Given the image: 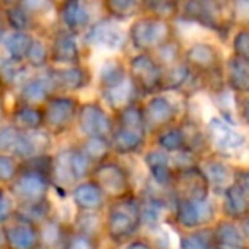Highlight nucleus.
<instances>
[{"instance_id":"nucleus-1","label":"nucleus","mask_w":249,"mask_h":249,"mask_svg":"<svg viewBox=\"0 0 249 249\" xmlns=\"http://www.w3.org/2000/svg\"><path fill=\"white\" fill-rule=\"evenodd\" d=\"M52 162L53 152L21 162L18 178L7 188V193L12 196L16 205H31L50 200Z\"/></svg>"},{"instance_id":"nucleus-2","label":"nucleus","mask_w":249,"mask_h":249,"mask_svg":"<svg viewBox=\"0 0 249 249\" xmlns=\"http://www.w3.org/2000/svg\"><path fill=\"white\" fill-rule=\"evenodd\" d=\"M142 201L139 193L107 203L104 210V239L114 248H121L142 235Z\"/></svg>"},{"instance_id":"nucleus-3","label":"nucleus","mask_w":249,"mask_h":249,"mask_svg":"<svg viewBox=\"0 0 249 249\" xmlns=\"http://www.w3.org/2000/svg\"><path fill=\"white\" fill-rule=\"evenodd\" d=\"M176 22L196 26L210 35L217 36L220 41H229L235 24L232 21L231 2H215V0H190L181 2L179 18Z\"/></svg>"},{"instance_id":"nucleus-4","label":"nucleus","mask_w":249,"mask_h":249,"mask_svg":"<svg viewBox=\"0 0 249 249\" xmlns=\"http://www.w3.org/2000/svg\"><path fill=\"white\" fill-rule=\"evenodd\" d=\"M94 164L80 150L77 142L53 150L52 162V191L58 196H70L72 190L82 181L89 179Z\"/></svg>"},{"instance_id":"nucleus-5","label":"nucleus","mask_w":249,"mask_h":249,"mask_svg":"<svg viewBox=\"0 0 249 249\" xmlns=\"http://www.w3.org/2000/svg\"><path fill=\"white\" fill-rule=\"evenodd\" d=\"M203 126L212 154L232 160L237 167H249L246 159L249 156V133L244 128L229 123L215 113L207 118Z\"/></svg>"},{"instance_id":"nucleus-6","label":"nucleus","mask_w":249,"mask_h":249,"mask_svg":"<svg viewBox=\"0 0 249 249\" xmlns=\"http://www.w3.org/2000/svg\"><path fill=\"white\" fill-rule=\"evenodd\" d=\"M220 218L218 201L215 196L207 200H184L173 195V205L167 224L179 232L198 231V229L213 227L215 222Z\"/></svg>"},{"instance_id":"nucleus-7","label":"nucleus","mask_w":249,"mask_h":249,"mask_svg":"<svg viewBox=\"0 0 249 249\" xmlns=\"http://www.w3.org/2000/svg\"><path fill=\"white\" fill-rule=\"evenodd\" d=\"M128 45L137 53H154L167 41L178 38L176 22L162 21L152 16L140 14L130 22Z\"/></svg>"},{"instance_id":"nucleus-8","label":"nucleus","mask_w":249,"mask_h":249,"mask_svg":"<svg viewBox=\"0 0 249 249\" xmlns=\"http://www.w3.org/2000/svg\"><path fill=\"white\" fill-rule=\"evenodd\" d=\"M90 179L96 181V184L106 195L107 201L123 200V198H128L137 193L128 167L118 157H111V159L94 166Z\"/></svg>"},{"instance_id":"nucleus-9","label":"nucleus","mask_w":249,"mask_h":249,"mask_svg":"<svg viewBox=\"0 0 249 249\" xmlns=\"http://www.w3.org/2000/svg\"><path fill=\"white\" fill-rule=\"evenodd\" d=\"M96 11H104L103 2H86V0H65L56 2L55 26L67 33H72L82 38L86 31L104 14H96Z\"/></svg>"},{"instance_id":"nucleus-10","label":"nucleus","mask_w":249,"mask_h":249,"mask_svg":"<svg viewBox=\"0 0 249 249\" xmlns=\"http://www.w3.org/2000/svg\"><path fill=\"white\" fill-rule=\"evenodd\" d=\"M80 103H82L80 97L73 94H55L43 106L45 130L53 139L63 137L75 130Z\"/></svg>"},{"instance_id":"nucleus-11","label":"nucleus","mask_w":249,"mask_h":249,"mask_svg":"<svg viewBox=\"0 0 249 249\" xmlns=\"http://www.w3.org/2000/svg\"><path fill=\"white\" fill-rule=\"evenodd\" d=\"M142 109L149 137L156 135L171 124L179 123L186 114L179 101L169 92H159L145 97L142 101Z\"/></svg>"},{"instance_id":"nucleus-12","label":"nucleus","mask_w":249,"mask_h":249,"mask_svg":"<svg viewBox=\"0 0 249 249\" xmlns=\"http://www.w3.org/2000/svg\"><path fill=\"white\" fill-rule=\"evenodd\" d=\"M116 124L114 114L99 99L82 101L77 114L75 132L80 139H109Z\"/></svg>"},{"instance_id":"nucleus-13","label":"nucleus","mask_w":249,"mask_h":249,"mask_svg":"<svg viewBox=\"0 0 249 249\" xmlns=\"http://www.w3.org/2000/svg\"><path fill=\"white\" fill-rule=\"evenodd\" d=\"M126 67H128L130 79L139 87L142 97L154 96V94L162 92L164 84V72L166 70L157 63L152 53H137L126 55Z\"/></svg>"},{"instance_id":"nucleus-14","label":"nucleus","mask_w":249,"mask_h":249,"mask_svg":"<svg viewBox=\"0 0 249 249\" xmlns=\"http://www.w3.org/2000/svg\"><path fill=\"white\" fill-rule=\"evenodd\" d=\"M48 39L52 67H73L84 63L87 48L84 46L80 36L53 26L52 31L48 33Z\"/></svg>"},{"instance_id":"nucleus-15","label":"nucleus","mask_w":249,"mask_h":249,"mask_svg":"<svg viewBox=\"0 0 249 249\" xmlns=\"http://www.w3.org/2000/svg\"><path fill=\"white\" fill-rule=\"evenodd\" d=\"M82 43L89 48H104L109 52H121L128 45V33L121 28V22L103 16L82 36Z\"/></svg>"},{"instance_id":"nucleus-16","label":"nucleus","mask_w":249,"mask_h":249,"mask_svg":"<svg viewBox=\"0 0 249 249\" xmlns=\"http://www.w3.org/2000/svg\"><path fill=\"white\" fill-rule=\"evenodd\" d=\"M198 167L203 173L215 198L220 196L227 188H231L237 181V166L232 160L218 157L215 154H208L203 159H200Z\"/></svg>"},{"instance_id":"nucleus-17","label":"nucleus","mask_w":249,"mask_h":249,"mask_svg":"<svg viewBox=\"0 0 249 249\" xmlns=\"http://www.w3.org/2000/svg\"><path fill=\"white\" fill-rule=\"evenodd\" d=\"M143 164H145L149 179L154 186L160 188V190L171 191L176 181V169L173 166V159L169 154L164 150L157 149V147L150 145L149 149L143 152L142 156Z\"/></svg>"},{"instance_id":"nucleus-18","label":"nucleus","mask_w":249,"mask_h":249,"mask_svg":"<svg viewBox=\"0 0 249 249\" xmlns=\"http://www.w3.org/2000/svg\"><path fill=\"white\" fill-rule=\"evenodd\" d=\"M48 72L56 89V94L77 96L80 90L89 87L92 82V72L86 63L73 67H50Z\"/></svg>"},{"instance_id":"nucleus-19","label":"nucleus","mask_w":249,"mask_h":249,"mask_svg":"<svg viewBox=\"0 0 249 249\" xmlns=\"http://www.w3.org/2000/svg\"><path fill=\"white\" fill-rule=\"evenodd\" d=\"M56 94L53 80L50 77L48 69L43 72H36L16 90V101L28 106L43 107L52 96Z\"/></svg>"},{"instance_id":"nucleus-20","label":"nucleus","mask_w":249,"mask_h":249,"mask_svg":"<svg viewBox=\"0 0 249 249\" xmlns=\"http://www.w3.org/2000/svg\"><path fill=\"white\" fill-rule=\"evenodd\" d=\"M5 239V249H39V231L38 225L14 217L2 225Z\"/></svg>"},{"instance_id":"nucleus-21","label":"nucleus","mask_w":249,"mask_h":249,"mask_svg":"<svg viewBox=\"0 0 249 249\" xmlns=\"http://www.w3.org/2000/svg\"><path fill=\"white\" fill-rule=\"evenodd\" d=\"M0 11L4 16L7 31L39 35V33H46L52 29H46L45 24L22 5V2H0Z\"/></svg>"},{"instance_id":"nucleus-22","label":"nucleus","mask_w":249,"mask_h":249,"mask_svg":"<svg viewBox=\"0 0 249 249\" xmlns=\"http://www.w3.org/2000/svg\"><path fill=\"white\" fill-rule=\"evenodd\" d=\"M171 191L176 198H184V200H207V198L213 196L198 166L193 169L176 173V181H174Z\"/></svg>"},{"instance_id":"nucleus-23","label":"nucleus","mask_w":249,"mask_h":249,"mask_svg":"<svg viewBox=\"0 0 249 249\" xmlns=\"http://www.w3.org/2000/svg\"><path fill=\"white\" fill-rule=\"evenodd\" d=\"M111 149L114 157H130V156H143L150 147V137L147 133L137 132L128 128H114L113 135L109 137Z\"/></svg>"},{"instance_id":"nucleus-24","label":"nucleus","mask_w":249,"mask_h":249,"mask_svg":"<svg viewBox=\"0 0 249 249\" xmlns=\"http://www.w3.org/2000/svg\"><path fill=\"white\" fill-rule=\"evenodd\" d=\"M39 231V249H69L72 239V225L70 222L53 215L38 227Z\"/></svg>"},{"instance_id":"nucleus-25","label":"nucleus","mask_w":249,"mask_h":249,"mask_svg":"<svg viewBox=\"0 0 249 249\" xmlns=\"http://www.w3.org/2000/svg\"><path fill=\"white\" fill-rule=\"evenodd\" d=\"M70 198H72L77 212H99V213H104L107 203H109L103 190L90 178L77 184L70 193Z\"/></svg>"},{"instance_id":"nucleus-26","label":"nucleus","mask_w":249,"mask_h":249,"mask_svg":"<svg viewBox=\"0 0 249 249\" xmlns=\"http://www.w3.org/2000/svg\"><path fill=\"white\" fill-rule=\"evenodd\" d=\"M7 123H11L19 132H39L45 130V114L43 107L28 106L14 101L11 107H7Z\"/></svg>"},{"instance_id":"nucleus-27","label":"nucleus","mask_w":249,"mask_h":249,"mask_svg":"<svg viewBox=\"0 0 249 249\" xmlns=\"http://www.w3.org/2000/svg\"><path fill=\"white\" fill-rule=\"evenodd\" d=\"M218 212L220 218H227L232 222H242L246 217H249V198L242 191V188L237 183L224 191L217 198Z\"/></svg>"},{"instance_id":"nucleus-28","label":"nucleus","mask_w":249,"mask_h":249,"mask_svg":"<svg viewBox=\"0 0 249 249\" xmlns=\"http://www.w3.org/2000/svg\"><path fill=\"white\" fill-rule=\"evenodd\" d=\"M225 87L237 97L249 96V60H242L229 53L224 63Z\"/></svg>"},{"instance_id":"nucleus-29","label":"nucleus","mask_w":249,"mask_h":249,"mask_svg":"<svg viewBox=\"0 0 249 249\" xmlns=\"http://www.w3.org/2000/svg\"><path fill=\"white\" fill-rule=\"evenodd\" d=\"M99 101L114 114L123 109V107L130 106V104L143 101V97H142V94H140L139 87L135 86V82L128 77V80L123 82L121 86H118L116 89L99 92Z\"/></svg>"},{"instance_id":"nucleus-30","label":"nucleus","mask_w":249,"mask_h":249,"mask_svg":"<svg viewBox=\"0 0 249 249\" xmlns=\"http://www.w3.org/2000/svg\"><path fill=\"white\" fill-rule=\"evenodd\" d=\"M128 67H126V58L124 56H109L97 72V90L116 89L123 82L128 80Z\"/></svg>"},{"instance_id":"nucleus-31","label":"nucleus","mask_w":249,"mask_h":249,"mask_svg":"<svg viewBox=\"0 0 249 249\" xmlns=\"http://www.w3.org/2000/svg\"><path fill=\"white\" fill-rule=\"evenodd\" d=\"M150 145L164 150L169 156L188 150V135L183 121H179L176 124H171L167 128L157 132L156 135H152L150 137Z\"/></svg>"},{"instance_id":"nucleus-32","label":"nucleus","mask_w":249,"mask_h":249,"mask_svg":"<svg viewBox=\"0 0 249 249\" xmlns=\"http://www.w3.org/2000/svg\"><path fill=\"white\" fill-rule=\"evenodd\" d=\"M213 237L217 249H249L239 222L218 218L213 224Z\"/></svg>"},{"instance_id":"nucleus-33","label":"nucleus","mask_w":249,"mask_h":249,"mask_svg":"<svg viewBox=\"0 0 249 249\" xmlns=\"http://www.w3.org/2000/svg\"><path fill=\"white\" fill-rule=\"evenodd\" d=\"M35 72L26 67V63H18L0 55V87L4 90H18Z\"/></svg>"},{"instance_id":"nucleus-34","label":"nucleus","mask_w":249,"mask_h":249,"mask_svg":"<svg viewBox=\"0 0 249 249\" xmlns=\"http://www.w3.org/2000/svg\"><path fill=\"white\" fill-rule=\"evenodd\" d=\"M75 234L86 235L89 239L101 242L104 239V213L99 212H77L70 222Z\"/></svg>"},{"instance_id":"nucleus-35","label":"nucleus","mask_w":249,"mask_h":249,"mask_svg":"<svg viewBox=\"0 0 249 249\" xmlns=\"http://www.w3.org/2000/svg\"><path fill=\"white\" fill-rule=\"evenodd\" d=\"M36 35H31V33L7 31L4 41H2V53L14 62L26 63V58H28V53L31 50Z\"/></svg>"},{"instance_id":"nucleus-36","label":"nucleus","mask_w":249,"mask_h":249,"mask_svg":"<svg viewBox=\"0 0 249 249\" xmlns=\"http://www.w3.org/2000/svg\"><path fill=\"white\" fill-rule=\"evenodd\" d=\"M50 31H52V29H50ZM50 31L36 35L31 50H29V53H28V58H26V67L35 73L43 72V70L52 67V58H50V39H48Z\"/></svg>"},{"instance_id":"nucleus-37","label":"nucleus","mask_w":249,"mask_h":249,"mask_svg":"<svg viewBox=\"0 0 249 249\" xmlns=\"http://www.w3.org/2000/svg\"><path fill=\"white\" fill-rule=\"evenodd\" d=\"M104 16L114 19L118 22L123 21H133L142 14V2L137 0H106L103 2Z\"/></svg>"},{"instance_id":"nucleus-38","label":"nucleus","mask_w":249,"mask_h":249,"mask_svg":"<svg viewBox=\"0 0 249 249\" xmlns=\"http://www.w3.org/2000/svg\"><path fill=\"white\" fill-rule=\"evenodd\" d=\"M176 249H217L213 237V229L205 227L198 231L179 232Z\"/></svg>"},{"instance_id":"nucleus-39","label":"nucleus","mask_w":249,"mask_h":249,"mask_svg":"<svg viewBox=\"0 0 249 249\" xmlns=\"http://www.w3.org/2000/svg\"><path fill=\"white\" fill-rule=\"evenodd\" d=\"M114 124H116L118 128H128V130H137V132L147 133L142 101L135 104H130V106L123 107L121 111L114 113ZM147 135H149V133H147Z\"/></svg>"},{"instance_id":"nucleus-40","label":"nucleus","mask_w":249,"mask_h":249,"mask_svg":"<svg viewBox=\"0 0 249 249\" xmlns=\"http://www.w3.org/2000/svg\"><path fill=\"white\" fill-rule=\"evenodd\" d=\"M75 142L94 166L114 157L109 139H77Z\"/></svg>"},{"instance_id":"nucleus-41","label":"nucleus","mask_w":249,"mask_h":249,"mask_svg":"<svg viewBox=\"0 0 249 249\" xmlns=\"http://www.w3.org/2000/svg\"><path fill=\"white\" fill-rule=\"evenodd\" d=\"M181 2H169V0H149L142 2V14L162 19V21L176 22L179 18Z\"/></svg>"},{"instance_id":"nucleus-42","label":"nucleus","mask_w":249,"mask_h":249,"mask_svg":"<svg viewBox=\"0 0 249 249\" xmlns=\"http://www.w3.org/2000/svg\"><path fill=\"white\" fill-rule=\"evenodd\" d=\"M16 215L39 227L43 222H46L48 218H52L53 215H55V210H53L52 200H46V201H41V203L18 205V207H16Z\"/></svg>"},{"instance_id":"nucleus-43","label":"nucleus","mask_w":249,"mask_h":249,"mask_svg":"<svg viewBox=\"0 0 249 249\" xmlns=\"http://www.w3.org/2000/svg\"><path fill=\"white\" fill-rule=\"evenodd\" d=\"M183 53H184V45L181 43L179 36H178V38L167 41L166 45H162L159 50H156L152 55L157 60V63L166 70L174 67L176 63L183 62Z\"/></svg>"},{"instance_id":"nucleus-44","label":"nucleus","mask_w":249,"mask_h":249,"mask_svg":"<svg viewBox=\"0 0 249 249\" xmlns=\"http://www.w3.org/2000/svg\"><path fill=\"white\" fill-rule=\"evenodd\" d=\"M231 55L249 60V28H235L229 38Z\"/></svg>"},{"instance_id":"nucleus-45","label":"nucleus","mask_w":249,"mask_h":249,"mask_svg":"<svg viewBox=\"0 0 249 249\" xmlns=\"http://www.w3.org/2000/svg\"><path fill=\"white\" fill-rule=\"evenodd\" d=\"M19 169H21V160L9 154H0V186L7 190L12 181L18 178Z\"/></svg>"},{"instance_id":"nucleus-46","label":"nucleus","mask_w":249,"mask_h":249,"mask_svg":"<svg viewBox=\"0 0 249 249\" xmlns=\"http://www.w3.org/2000/svg\"><path fill=\"white\" fill-rule=\"evenodd\" d=\"M16 201L12 200V196L7 193L5 188L0 186V227L4 224H7L12 217L16 215Z\"/></svg>"},{"instance_id":"nucleus-47","label":"nucleus","mask_w":249,"mask_h":249,"mask_svg":"<svg viewBox=\"0 0 249 249\" xmlns=\"http://www.w3.org/2000/svg\"><path fill=\"white\" fill-rule=\"evenodd\" d=\"M237 120L241 128L249 133V96L237 97Z\"/></svg>"},{"instance_id":"nucleus-48","label":"nucleus","mask_w":249,"mask_h":249,"mask_svg":"<svg viewBox=\"0 0 249 249\" xmlns=\"http://www.w3.org/2000/svg\"><path fill=\"white\" fill-rule=\"evenodd\" d=\"M101 242L94 241V239H89L86 235L80 234H72V239H70V246L69 249H99Z\"/></svg>"},{"instance_id":"nucleus-49","label":"nucleus","mask_w":249,"mask_h":249,"mask_svg":"<svg viewBox=\"0 0 249 249\" xmlns=\"http://www.w3.org/2000/svg\"><path fill=\"white\" fill-rule=\"evenodd\" d=\"M116 249H157V248L149 235L142 234V235L132 239L130 242H126V244H123L121 248H116Z\"/></svg>"},{"instance_id":"nucleus-50","label":"nucleus","mask_w":249,"mask_h":249,"mask_svg":"<svg viewBox=\"0 0 249 249\" xmlns=\"http://www.w3.org/2000/svg\"><path fill=\"white\" fill-rule=\"evenodd\" d=\"M235 183L242 188L246 196L249 198V167H237V181Z\"/></svg>"},{"instance_id":"nucleus-51","label":"nucleus","mask_w":249,"mask_h":249,"mask_svg":"<svg viewBox=\"0 0 249 249\" xmlns=\"http://www.w3.org/2000/svg\"><path fill=\"white\" fill-rule=\"evenodd\" d=\"M5 90L0 87V126L7 121V107H5V99H4Z\"/></svg>"},{"instance_id":"nucleus-52","label":"nucleus","mask_w":249,"mask_h":249,"mask_svg":"<svg viewBox=\"0 0 249 249\" xmlns=\"http://www.w3.org/2000/svg\"><path fill=\"white\" fill-rule=\"evenodd\" d=\"M5 35H7V26H5L4 16H2V11H0V48H2V41H4Z\"/></svg>"},{"instance_id":"nucleus-53","label":"nucleus","mask_w":249,"mask_h":249,"mask_svg":"<svg viewBox=\"0 0 249 249\" xmlns=\"http://www.w3.org/2000/svg\"><path fill=\"white\" fill-rule=\"evenodd\" d=\"M239 225H241L242 234H244L246 241H248V244H249V217H246L242 222H239Z\"/></svg>"},{"instance_id":"nucleus-54","label":"nucleus","mask_w":249,"mask_h":249,"mask_svg":"<svg viewBox=\"0 0 249 249\" xmlns=\"http://www.w3.org/2000/svg\"><path fill=\"white\" fill-rule=\"evenodd\" d=\"M0 249H5V239H4V231L0 227Z\"/></svg>"}]
</instances>
